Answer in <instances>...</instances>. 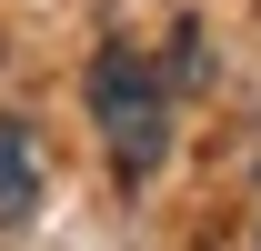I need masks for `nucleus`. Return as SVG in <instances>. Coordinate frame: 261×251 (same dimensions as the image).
<instances>
[{"instance_id":"1","label":"nucleus","mask_w":261,"mask_h":251,"mask_svg":"<svg viewBox=\"0 0 261 251\" xmlns=\"http://www.w3.org/2000/svg\"><path fill=\"white\" fill-rule=\"evenodd\" d=\"M81 91H91V121H100V141H111V171H121V181H151L171 161V91H161V70L141 61L130 40H111Z\"/></svg>"},{"instance_id":"2","label":"nucleus","mask_w":261,"mask_h":251,"mask_svg":"<svg viewBox=\"0 0 261 251\" xmlns=\"http://www.w3.org/2000/svg\"><path fill=\"white\" fill-rule=\"evenodd\" d=\"M31 211H40V131L0 111V231H31Z\"/></svg>"},{"instance_id":"3","label":"nucleus","mask_w":261,"mask_h":251,"mask_svg":"<svg viewBox=\"0 0 261 251\" xmlns=\"http://www.w3.org/2000/svg\"><path fill=\"white\" fill-rule=\"evenodd\" d=\"M161 91H171V101H181V91H211V40H201V20H181V31H171Z\"/></svg>"}]
</instances>
